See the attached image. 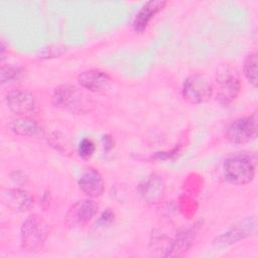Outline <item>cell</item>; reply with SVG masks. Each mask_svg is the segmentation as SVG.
<instances>
[{
	"label": "cell",
	"mask_w": 258,
	"mask_h": 258,
	"mask_svg": "<svg viewBox=\"0 0 258 258\" xmlns=\"http://www.w3.org/2000/svg\"><path fill=\"white\" fill-rule=\"evenodd\" d=\"M244 75L248 82L254 87H257V53L251 52L249 53L245 60L243 67Z\"/></svg>",
	"instance_id": "cell-17"
},
{
	"label": "cell",
	"mask_w": 258,
	"mask_h": 258,
	"mask_svg": "<svg viewBox=\"0 0 258 258\" xmlns=\"http://www.w3.org/2000/svg\"><path fill=\"white\" fill-rule=\"evenodd\" d=\"M20 75V69L14 66H2L1 69V82L4 84L5 82H10L16 79Z\"/></svg>",
	"instance_id": "cell-20"
},
{
	"label": "cell",
	"mask_w": 258,
	"mask_h": 258,
	"mask_svg": "<svg viewBox=\"0 0 258 258\" xmlns=\"http://www.w3.org/2000/svg\"><path fill=\"white\" fill-rule=\"evenodd\" d=\"M197 233H198V228L196 226L187 229H183L182 231L178 232L174 237V239L171 241V244L168 249V252L166 253V256L175 257V256H180L184 252H186L194 244Z\"/></svg>",
	"instance_id": "cell-15"
},
{
	"label": "cell",
	"mask_w": 258,
	"mask_h": 258,
	"mask_svg": "<svg viewBox=\"0 0 258 258\" xmlns=\"http://www.w3.org/2000/svg\"><path fill=\"white\" fill-rule=\"evenodd\" d=\"M5 102L8 109L17 115H26L35 111L34 96L25 90H12L6 94Z\"/></svg>",
	"instance_id": "cell-9"
},
{
	"label": "cell",
	"mask_w": 258,
	"mask_h": 258,
	"mask_svg": "<svg viewBox=\"0 0 258 258\" xmlns=\"http://www.w3.org/2000/svg\"><path fill=\"white\" fill-rule=\"evenodd\" d=\"M89 97L76 86L63 84L53 90L51 103L56 108L73 113H86L93 105Z\"/></svg>",
	"instance_id": "cell-2"
},
{
	"label": "cell",
	"mask_w": 258,
	"mask_h": 258,
	"mask_svg": "<svg viewBox=\"0 0 258 258\" xmlns=\"http://www.w3.org/2000/svg\"><path fill=\"white\" fill-rule=\"evenodd\" d=\"M0 200L8 209L15 212H26L33 205V198L20 188H7L1 191Z\"/></svg>",
	"instance_id": "cell-12"
},
{
	"label": "cell",
	"mask_w": 258,
	"mask_h": 258,
	"mask_svg": "<svg viewBox=\"0 0 258 258\" xmlns=\"http://www.w3.org/2000/svg\"><path fill=\"white\" fill-rule=\"evenodd\" d=\"M79 188L88 198L95 199L103 195L105 182L101 173L94 168H88L78 180Z\"/></svg>",
	"instance_id": "cell-13"
},
{
	"label": "cell",
	"mask_w": 258,
	"mask_h": 258,
	"mask_svg": "<svg viewBox=\"0 0 258 258\" xmlns=\"http://www.w3.org/2000/svg\"><path fill=\"white\" fill-rule=\"evenodd\" d=\"M256 233V220L254 217H250L241 222L240 225L233 227L229 231L218 236L214 240L216 247H226L233 243H236L242 239H245Z\"/></svg>",
	"instance_id": "cell-8"
},
{
	"label": "cell",
	"mask_w": 258,
	"mask_h": 258,
	"mask_svg": "<svg viewBox=\"0 0 258 258\" xmlns=\"http://www.w3.org/2000/svg\"><path fill=\"white\" fill-rule=\"evenodd\" d=\"M95 149H96L95 143L89 138H84L79 144L78 152L81 157L89 158L93 155V153L95 152Z\"/></svg>",
	"instance_id": "cell-19"
},
{
	"label": "cell",
	"mask_w": 258,
	"mask_h": 258,
	"mask_svg": "<svg viewBox=\"0 0 258 258\" xmlns=\"http://www.w3.org/2000/svg\"><path fill=\"white\" fill-rule=\"evenodd\" d=\"M113 220H114V213H113L110 209H107V210L102 214V216L100 217L99 223H100L101 225L105 226V225L111 224V223L113 222Z\"/></svg>",
	"instance_id": "cell-21"
},
{
	"label": "cell",
	"mask_w": 258,
	"mask_h": 258,
	"mask_svg": "<svg viewBox=\"0 0 258 258\" xmlns=\"http://www.w3.org/2000/svg\"><path fill=\"white\" fill-rule=\"evenodd\" d=\"M10 129L19 136L27 137L39 136L43 133L42 126L36 120L28 117H21L13 120L10 124Z\"/></svg>",
	"instance_id": "cell-16"
},
{
	"label": "cell",
	"mask_w": 258,
	"mask_h": 258,
	"mask_svg": "<svg viewBox=\"0 0 258 258\" xmlns=\"http://www.w3.org/2000/svg\"><path fill=\"white\" fill-rule=\"evenodd\" d=\"M255 159L246 153L228 156L223 163L225 178L233 184L244 185L253 181L255 177Z\"/></svg>",
	"instance_id": "cell-1"
},
{
	"label": "cell",
	"mask_w": 258,
	"mask_h": 258,
	"mask_svg": "<svg viewBox=\"0 0 258 258\" xmlns=\"http://www.w3.org/2000/svg\"><path fill=\"white\" fill-rule=\"evenodd\" d=\"M138 191L146 204L156 205L164 198L165 183L160 175L152 173L139 184Z\"/></svg>",
	"instance_id": "cell-10"
},
{
	"label": "cell",
	"mask_w": 258,
	"mask_h": 258,
	"mask_svg": "<svg viewBox=\"0 0 258 258\" xmlns=\"http://www.w3.org/2000/svg\"><path fill=\"white\" fill-rule=\"evenodd\" d=\"M257 113L238 118L231 122L225 131L227 140L234 144H245L257 135Z\"/></svg>",
	"instance_id": "cell-6"
},
{
	"label": "cell",
	"mask_w": 258,
	"mask_h": 258,
	"mask_svg": "<svg viewBox=\"0 0 258 258\" xmlns=\"http://www.w3.org/2000/svg\"><path fill=\"white\" fill-rule=\"evenodd\" d=\"M48 142L49 144L55 148L56 150L60 151V152H70V148H69V143L66 140L64 136L61 135L58 132H54L52 133L49 138H48Z\"/></svg>",
	"instance_id": "cell-18"
},
{
	"label": "cell",
	"mask_w": 258,
	"mask_h": 258,
	"mask_svg": "<svg viewBox=\"0 0 258 258\" xmlns=\"http://www.w3.org/2000/svg\"><path fill=\"white\" fill-rule=\"evenodd\" d=\"M79 85L93 93H103L111 85L110 76L100 70H87L78 76Z\"/></svg>",
	"instance_id": "cell-11"
},
{
	"label": "cell",
	"mask_w": 258,
	"mask_h": 258,
	"mask_svg": "<svg viewBox=\"0 0 258 258\" xmlns=\"http://www.w3.org/2000/svg\"><path fill=\"white\" fill-rule=\"evenodd\" d=\"M166 4L167 2L163 0H150L146 2L138 11L133 20L134 30L136 32H143L147 28L151 19L158 12H160Z\"/></svg>",
	"instance_id": "cell-14"
},
{
	"label": "cell",
	"mask_w": 258,
	"mask_h": 258,
	"mask_svg": "<svg viewBox=\"0 0 258 258\" xmlns=\"http://www.w3.org/2000/svg\"><path fill=\"white\" fill-rule=\"evenodd\" d=\"M98 209V204L92 199L78 201L67 212L64 223L70 228L84 227L96 216Z\"/></svg>",
	"instance_id": "cell-7"
},
{
	"label": "cell",
	"mask_w": 258,
	"mask_h": 258,
	"mask_svg": "<svg viewBox=\"0 0 258 258\" xmlns=\"http://www.w3.org/2000/svg\"><path fill=\"white\" fill-rule=\"evenodd\" d=\"M48 233L49 229L46 221L42 217L32 214L25 219L21 226V245L29 252L38 251L44 245Z\"/></svg>",
	"instance_id": "cell-3"
},
{
	"label": "cell",
	"mask_w": 258,
	"mask_h": 258,
	"mask_svg": "<svg viewBox=\"0 0 258 258\" xmlns=\"http://www.w3.org/2000/svg\"><path fill=\"white\" fill-rule=\"evenodd\" d=\"M217 101L222 105L231 104L241 89V79L238 70L231 64H222L216 73Z\"/></svg>",
	"instance_id": "cell-4"
},
{
	"label": "cell",
	"mask_w": 258,
	"mask_h": 258,
	"mask_svg": "<svg viewBox=\"0 0 258 258\" xmlns=\"http://www.w3.org/2000/svg\"><path fill=\"white\" fill-rule=\"evenodd\" d=\"M213 93L214 87L210 80L200 74L188 76L181 88L182 98L192 105L207 103L212 98Z\"/></svg>",
	"instance_id": "cell-5"
}]
</instances>
